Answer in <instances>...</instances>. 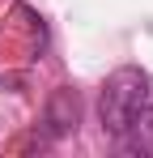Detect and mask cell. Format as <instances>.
<instances>
[{
  "instance_id": "1",
  "label": "cell",
  "mask_w": 153,
  "mask_h": 158,
  "mask_svg": "<svg viewBox=\"0 0 153 158\" xmlns=\"http://www.w3.org/2000/svg\"><path fill=\"white\" fill-rule=\"evenodd\" d=\"M149 98H153L149 73H140V69H119V73H111L106 85H102V103H98L102 128L119 141V137L128 132V124L140 115V107L149 103Z\"/></svg>"
},
{
  "instance_id": "2",
  "label": "cell",
  "mask_w": 153,
  "mask_h": 158,
  "mask_svg": "<svg viewBox=\"0 0 153 158\" xmlns=\"http://www.w3.org/2000/svg\"><path fill=\"white\" fill-rule=\"evenodd\" d=\"M119 145H124L128 154H149L153 158V98L140 107V115L128 124V132L119 137Z\"/></svg>"
},
{
  "instance_id": "3",
  "label": "cell",
  "mask_w": 153,
  "mask_h": 158,
  "mask_svg": "<svg viewBox=\"0 0 153 158\" xmlns=\"http://www.w3.org/2000/svg\"><path fill=\"white\" fill-rule=\"evenodd\" d=\"M76 115H81V107H76V94H73V90H60V94L51 98V111H47L51 132H68V128H76Z\"/></svg>"
}]
</instances>
